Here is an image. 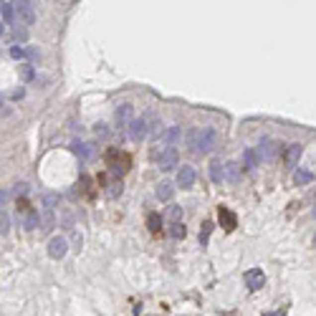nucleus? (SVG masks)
<instances>
[{
  "instance_id": "1",
  "label": "nucleus",
  "mask_w": 316,
  "mask_h": 316,
  "mask_svg": "<svg viewBox=\"0 0 316 316\" xmlns=\"http://www.w3.org/2000/svg\"><path fill=\"white\" fill-rule=\"evenodd\" d=\"M215 142H218V132L213 127H203V129H187V147L197 155H208L213 147H215Z\"/></svg>"
},
{
  "instance_id": "2",
  "label": "nucleus",
  "mask_w": 316,
  "mask_h": 316,
  "mask_svg": "<svg viewBox=\"0 0 316 316\" xmlns=\"http://www.w3.org/2000/svg\"><path fill=\"white\" fill-rule=\"evenodd\" d=\"M152 157H157V164H159V169H175L177 167V159H180V152H177V147H159L157 145V150L152 152Z\"/></svg>"
},
{
  "instance_id": "3",
  "label": "nucleus",
  "mask_w": 316,
  "mask_h": 316,
  "mask_svg": "<svg viewBox=\"0 0 316 316\" xmlns=\"http://www.w3.org/2000/svg\"><path fill=\"white\" fill-rule=\"evenodd\" d=\"M152 129V117H137L129 122V137L132 142H142Z\"/></svg>"
},
{
  "instance_id": "4",
  "label": "nucleus",
  "mask_w": 316,
  "mask_h": 316,
  "mask_svg": "<svg viewBox=\"0 0 316 316\" xmlns=\"http://www.w3.org/2000/svg\"><path fill=\"white\" fill-rule=\"evenodd\" d=\"M36 23V10L33 3H15V25L31 28Z\"/></svg>"
},
{
  "instance_id": "5",
  "label": "nucleus",
  "mask_w": 316,
  "mask_h": 316,
  "mask_svg": "<svg viewBox=\"0 0 316 316\" xmlns=\"http://www.w3.org/2000/svg\"><path fill=\"white\" fill-rule=\"evenodd\" d=\"M106 162H109V167H111L114 175H122V172H127L129 157H127V155H122L119 150H109V152H106Z\"/></svg>"
},
{
  "instance_id": "6",
  "label": "nucleus",
  "mask_w": 316,
  "mask_h": 316,
  "mask_svg": "<svg viewBox=\"0 0 316 316\" xmlns=\"http://www.w3.org/2000/svg\"><path fill=\"white\" fill-rule=\"evenodd\" d=\"M69 253V240L64 236H56L48 240V255L53 258V261H61V258Z\"/></svg>"
},
{
  "instance_id": "7",
  "label": "nucleus",
  "mask_w": 316,
  "mask_h": 316,
  "mask_svg": "<svg viewBox=\"0 0 316 316\" xmlns=\"http://www.w3.org/2000/svg\"><path fill=\"white\" fill-rule=\"evenodd\" d=\"M243 281H245V286H248L250 291H261L263 286H266V273L261 268H250V271H245Z\"/></svg>"
},
{
  "instance_id": "8",
  "label": "nucleus",
  "mask_w": 316,
  "mask_h": 316,
  "mask_svg": "<svg viewBox=\"0 0 316 316\" xmlns=\"http://www.w3.org/2000/svg\"><path fill=\"white\" fill-rule=\"evenodd\" d=\"M218 220H220V225L225 228V231H236V225H238L236 213H233L231 208H225V205H220V210H218Z\"/></svg>"
},
{
  "instance_id": "9",
  "label": "nucleus",
  "mask_w": 316,
  "mask_h": 316,
  "mask_svg": "<svg viewBox=\"0 0 316 316\" xmlns=\"http://www.w3.org/2000/svg\"><path fill=\"white\" fill-rule=\"evenodd\" d=\"M281 152H283V164H286V167H296V164H299V157H301V152H304V147H301V145H289V147H283Z\"/></svg>"
},
{
  "instance_id": "10",
  "label": "nucleus",
  "mask_w": 316,
  "mask_h": 316,
  "mask_svg": "<svg viewBox=\"0 0 316 316\" xmlns=\"http://www.w3.org/2000/svg\"><path fill=\"white\" fill-rule=\"evenodd\" d=\"M177 185H180L182 190H190V187L195 185V169H192L190 164H182V167L177 169Z\"/></svg>"
},
{
  "instance_id": "11",
  "label": "nucleus",
  "mask_w": 316,
  "mask_h": 316,
  "mask_svg": "<svg viewBox=\"0 0 316 316\" xmlns=\"http://www.w3.org/2000/svg\"><path fill=\"white\" fill-rule=\"evenodd\" d=\"M255 152H258V157H261V159H271L276 152H281V145H278V142H273V139H263L261 147H258Z\"/></svg>"
},
{
  "instance_id": "12",
  "label": "nucleus",
  "mask_w": 316,
  "mask_h": 316,
  "mask_svg": "<svg viewBox=\"0 0 316 316\" xmlns=\"http://www.w3.org/2000/svg\"><path fill=\"white\" fill-rule=\"evenodd\" d=\"M180 139H182L180 127H167V129H164V134H162V139H159V145H162V147H175Z\"/></svg>"
},
{
  "instance_id": "13",
  "label": "nucleus",
  "mask_w": 316,
  "mask_h": 316,
  "mask_svg": "<svg viewBox=\"0 0 316 316\" xmlns=\"http://www.w3.org/2000/svg\"><path fill=\"white\" fill-rule=\"evenodd\" d=\"M258 164H261V157H258V152H255L253 147H248V150L243 152V164H240V169H245V172H253Z\"/></svg>"
},
{
  "instance_id": "14",
  "label": "nucleus",
  "mask_w": 316,
  "mask_h": 316,
  "mask_svg": "<svg viewBox=\"0 0 316 316\" xmlns=\"http://www.w3.org/2000/svg\"><path fill=\"white\" fill-rule=\"evenodd\" d=\"M240 164L238 162H225V167H223V180H228V182H238V177H240Z\"/></svg>"
},
{
  "instance_id": "15",
  "label": "nucleus",
  "mask_w": 316,
  "mask_h": 316,
  "mask_svg": "<svg viewBox=\"0 0 316 316\" xmlns=\"http://www.w3.org/2000/svg\"><path fill=\"white\" fill-rule=\"evenodd\" d=\"M74 152L81 157V159H91L96 155V147L91 145V142H76L74 145Z\"/></svg>"
},
{
  "instance_id": "16",
  "label": "nucleus",
  "mask_w": 316,
  "mask_h": 316,
  "mask_svg": "<svg viewBox=\"0 0 316 316\" xmlns=\"http://www.w3.org/2000/svg\"><path fill=\"white\" fill-rule=\"evenodd\" d=\"M114 119H117L119 127H127L129 119H132V104H122V106L117 109V114H114Z\"/></svg>"
},
{
  "instance_id": "17",
  "label": "nucleus",
  "mask_w": 316,
  "mask_h": 316,
  "mask_svg": "<svg viewBox=\"0 0 316 316\" xmlns=\"http://www.w3.org/2000/svg\"><path fill=\"white\" fill-rule=\"evenodd\" d=\"M0 15H3V23H15V3L3 0L0 3Z\"/></svg>"
},
{
  "instance_id": "18",
  "label": "nucleus",
  "mask_w": 316,
  "mask_h": 316,
  "mask_svg": "<svg viewBox=\"0 0 316 316\" xmlns=\"http://www.w3.org/2000/svg\"><path fill=\"white\" fill-rule=\"evenodd\" d=\"M155 195H157V200H164L167 203V200H172V195H175V187H172V182H159Z\"/></svg>"
},
{
  "instance_id": "19",
  "label": "nucleus",
  "mask_w": 316,
  "mask_h": 316,
  "mask_svg": "<svg viewBox=\"0 0 316 316\" xmlns=\"http://www.w3.org/2000/svg\"><path fill=\"white\" fill-rule=\"evenodd\" d=\"M311 180H314V172H311V169H304V167H299V169H296V175H294V185H299V187H301V185H309Z\"/></svg>"
},
{
  "instance_id": "20",
  "label": "nucleus",
  "mask_w": 316,
  "mask_h": 316,
  "mask_svg": "<svg viewBox=\"0 0 316 316\" xmlns=\"http://www.w3.org/2000/svg\"><path fill=\"white\" fill-rule=\"evenodd\" d=\"M147 228H150L152 233H159L162 231V215L159 213H150L147 215Z\"/></svg>"
},
{
  "instance_id": "21",
  "label": "nucleus",
  "mask_w": 316,
  "mask_h": 316,
  "mask_svg": "<svg viewBox=\"0 0 316 316\" xmlns=\"http://www.w3.org/2000/svg\"><path fill=\"white\" fill-rule=\"evenodd\" d=\"M210 177H213V182H223V164L218 162V159H213L210 162Z\"/></svg>"
},
{
  "instance_id": "22",
  "label": "nucleus",
  "mask_w": 316,
  "mask_h": 316,
  "mask_svg": "<svg viewBox=\"0 0 316 316\" xmlns=\"http://www.w3.org/2000/svg\"><path fill=\"white\" fill-rule=\"evenodd\" d=\"M210 233H213V223H210V220H205V223H203V228H200V243H203V245H208Z\"/></svg>"
},
{
  "instance_id": "23",
  "label": "nucleus",
  "mask_w": 316,
  "mask_h": 316,
  "mask_svg": "<svg viewBox=\"0 0 316 316\" xmlns=\"http://www.w3.org/2000/svg\"><path fill=\"white\" fill-rule=\"evenodd\" d=\"M169 236L180 240V238H185V236H187V228H185L182 223H172V228H169Z\"/></svg>"
},
{
  "instance_id": "24",
  "label": "nucleus",
  "mask_w": 316,
  "mask_h": 316,
  "mask_svg": "<svg viewBox=\"0 0 316 316\" xmlns=\"http://www.w3.org/2000/svg\"><path fill=\"white\" fill-rule=\"evenodd\" d=\"M33 76H36V71L31 64H20V79L23 81H33Z\"/></svg>"
},
{
  "instance_id": "25",
  "label": "nucleus",
  "mask_w": 316,
  "mask_h": 316,
  "mask_svg": "<svg viewBox=\"0 0 316 316\" xmlns=\"http://www.w3.org/2000/svg\"><path fill=\"white\" fill-rule=\"evenodd\" d=\"M167 218H169L172 223H180V220H182V208H180V205H169Z\"/></svg>"
},
{
  "instance_id": "26",
  "label": "nucleus",
  "mask_w": 316,
  "mask_h": 316,
  "mask_svg": "<svg viewBox=\"0 0 316 316\" xmlns=\"http://www.w3.org/2000/svg\"><path fill=\"white\" fill-rule=\"evenodd\" d=\"M8 231H10V218L8 213L0 210V236H8Z\"/></svg>"
},
{
  "instance_id": "27",
  "label": "nucleus",
  "mask_w": 316,
  "mask_h": 316,
  "mask_svg": "<svg viewBox=\"0 0 316 316\" xmlns=\"http://www.w3.org/2000/svg\"><path fill=\"white\" fill-rule=\"evenodd\" d=\"M122 190H124V185H122L119 180H114V182H109V187H106V195H109V197H117Z\"/></svg>"
},
{
  "instance_id": "28",
  "label": "nucleus",
  "mask_w": 316,
  "mask_h": 316,
  "mask_svg": "<svg viewBox=\"0 0 316 316\" xmlns=\"http://www.w3.org/2000/svg\"><path fill=\"white\" fill-rule=\"evenodd\" d=\"M13 41L20 43V41H28V28L23 25H15V31H13Z\"/></svg>"
},
{
  "instance_id": "29",
  "label": "nucleus",
  "mask_w": 316,
  "mask_h": 316,
  "mask_svg": "<svg viewBox=\"0 0 316 316\" xmlns=\"http://www.w3.org/2000/svg\"><path fill=\"white\" fill-rule=\"evenodd\" d=\"M10 56H13L15 61H23L25 56H28V48H23V46H13V48H10Z\"/></svg>"
},
{
  "instance_id": "30",
  "label": "nucleus",
  "mask_w": 316,
  "mask_h": 316,
  "mask_svg": "<svg viewBox=\"0 0 316 316\" xmlns=\"http://www.w3.org/2000/svg\"><path fill=\"white\" fill-rule=\"evenodd\" d=\"M94 134H96L99 139H106L111 132H109V127H106V124H96V127H94Z\"/></svg>"
},
{
  "instance_id": "31",
  "label": "nucleus",
  "mask_w": 316,
  "mask_h": 316,
  "mask_svg": "<svg viewBox=\"0 0 316 316\" xmlns=\"http://www.w3.org/2000/svg\"><path fill=\"white\" fill-rule=\"evenodd\" d=\"M15 195H18V200H20V197L25 200V195H28V185H25V182H18V185H15Z\"/></svg>"
},
{
  "instance_id": "32",
  "label": "nucleus",
  "mask_w": 316,
  "mask_h": 316,
  "mask_svg": "<svg viewBox=\"0 0 316 316\" xmlns=\"http://www.w3.org/2000/svg\"><path fill=\"white\" fill-rule=\"evenodd\" d=\"M8 197H10V192H8V190H0V205L8 203Z\"/></svg>"
},
{
  "instance_id": "33",
  "label": "nucleus",
  "mask_w": 316,
  "mask_h": 316,
  "mask_svg": "<svg viewBox=\"0 0 316 316\" xmlns=\"http://www.w3.org/2000/svg\"><path fill=\"white\" fill-rule=\"evenodd\" d=\"M23 94H25L23 89H15V91H13V99H23Z\"/></svg>"
},
{
  "instance_id": "34",
  "label": "nucleus",
  "mask_w": 316,
  "mask_h": 316,
  "mask_svg": "<svg viewBox=\"0 0 316 316\" xmlns=\"http://www.w3.org/2000/svg\"><path fill=\"white\" fill-rule=\"evenodd\" d=\"M263 316H286V311H273V314H263Z\"/></svg>"
},
{
  "instance_id": "35",
  "label": "nucleus",
  "mask_w": 316,
  "mask_h": 316,
  "mask_svg": "<svg viewBox=\"0 0 316 316\" xmlns=\"http://www.w3.org/2000/svg\"><path fill=\"white\" fill-rule=\"evenodd\" d=\"M0 36H5V25L3 23H0Z\"/></svg>"
},
{
  "instance_id": "36",
  "label": "nucleus",
  "mask_w": 316,
  "mask_h": 316,
  "mask_svg": "<svg viewBox=\"0 0 316 316\" xmlns=\"http://www.w3.org/2000/svg\"><path fill=\"white\" fill-rule=\"evenodd\" d=\"M314 248H316V236H314Z\"/></svg>"
},
{
  "instance_id": "37",
  "label": "nucleus",
  "mask_w": 316,
  "mask_h": 316,
  "mask_svg": "<svg viewBox=\"0 0 316 316\" xmlns=\"http://www.w3.org/2000/svg\"><path fill=\"white\" fill-rule=\"evenodd\" d=\"M314 215H316V210H314Z\"/></svg>"
}]
</instances>
